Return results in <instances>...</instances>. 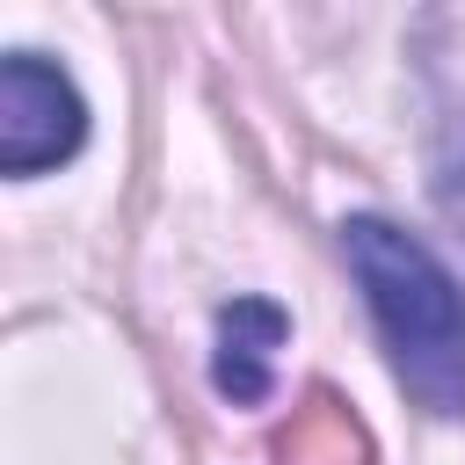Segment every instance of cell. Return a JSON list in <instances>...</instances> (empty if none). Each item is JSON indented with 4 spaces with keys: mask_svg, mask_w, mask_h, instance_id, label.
I'll return each instance as SVG.
<instances>
[{
    "mask_svg": "<svg viewBox=\"0 0 465 465\" xmlns=\"http://www.w3.org/2000/svg\"><path fill=\"white\" fill-rule=\"evenodd\" d=\"M341 254H349V276L363 283V305L385 334L400 385L429 414H458L465 407V291H458V276L414 232H400L385 218H349Z\"/></svg>",
    "mask_w": 465,
    "mask_h": 465,
    "instance_id": "cell-1",
    "label": "cell"
},
{
    "mask_svg": "<svg viewBox=\"0 0 465 465\" xmlns=\"http://www.w3.org/2000/svg\"><path fill=\"white\" fill-rule=\"evenodd\" d=\"M283 334H291V320H283V305H269V298H232V305L218 312V356H211V378H218V392H225L232 407L269 400Z\"/></svg>",
    "mask_w": 465,
    "mask_h": 465,
    "instance_id": "cell-3",
    "label": "cell"
},
{
    "mask_svg": "<svg viewBox=\"0 0 465 465\" xmlns=\"http://www.w3.org/2000/svg\"><path fill=\"white\" fill-rule=\"evenodd\" d=\"M80 138H87L80 87L36 51H7V65H0V167L15 182H29V174L73 160Z\"/></svg>",
    "mask_w": 465,
    "mask_h": 465,
    "instance_id": "cell-2",
    "label": "cell"
}]
</instances>
